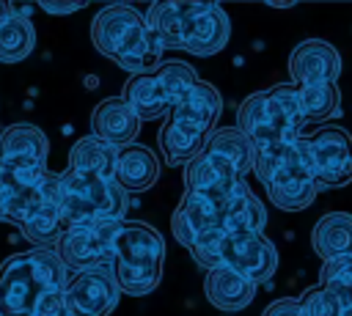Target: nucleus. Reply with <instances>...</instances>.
I'll return each mask as SVG.
<instances>
[{
  "instance_id": "f257e3e1",
  "label": "nucleus",
  "mask_w": 352,
  "mask_h": 316,
  "mask_svg": "<svg viewBox=\"0 0 352 316\" xmlns=\"http://www.w3.org/2000/svg\"><path fill=\"white\" fill-rule=\"evenodd\" d=\"M143 19L162 49H187L198 58L217 55L231 38L228 14L217 3L162 0L154 3Z\"/></svg>"
},
{
  "instance_id": "f03ea898",
  "label": "nucleus",
  "mask_w": 352,
  "mask_h": 316,
  "mask_svg": "<svg viewBox=\"0 0 352 316\" xmlns=\"http://www.w3.org/2000/svg\"><path fill=\"white\" fill-rule=\"evenodd\" d=\"M91 41L104 58L116 60L129 74L154 71L162 58L160 38L146 27L143 14L126 3L104 5L91 19Z\"/></svg>"
},
{
  "instance_id": "7ed1b4c3",
  "label": "nucleus",
  "mask_w": 352,
  "mask_h": 316,
  "mask_svg": "<svg viewBox=\"0 0 352 316\" xmlns=\"http://www.w3.org/2000/svg\"><path fill=\"white\" fill-rule=\"evenodd\" d=\"M236 129L253 146V154L297 140L305 126L297 102V88L292 82H278L267 91L250 93L236 107Z\"/></svg>"
},
{
  "instance_id": "20e7f679",
  "label": "nucleus",
  "mask_w": 352,
  "mask_h": 316,
  "mask_svg": "<svg viewBox=\"0 0 352 316\" xmlns=\"http://www.w3.org/2000/svg\"><path fill=\"white\" fill-rule=\"evenodd\" d=\"M66 286V267L55 247L14 253L0 264V316H33L44 291Z\"/></svg>"
},
{
  "instance_id": "39448f33",
  "label": "nucleus",
  "mask_w": 352,
  "mask_h": 316,
  "mask_svg": "<svg viewBox=\"0 0 352 316\" xmlns=\"http://www.w3.org/2000/svg\"><path fill=\"white\" fill-rule=\"evenodd\" d=\"M253 170L267 190V198L283 212H302L314 203L319 184L314 179L305 135L270 151L253 154Z\"/></svg>"
},
{
  "instance_id": "423d86ee",
  "label": "nucleus",
  "mask_w": 352,
  "mask_h": 316,
  "mask_svg": "<svg viewBox=\"0 0 352 316\" xmlns=\"http://www.w3.org/2000/svg\"><path fill=\"white\" fill-rule=\"evenodd\" d=\"M165 261L162 234L140 220H121L113 236V278L121 294L143 297L160 286Z\"/></svg>"
},
{
  "instance_id": "0eeeda50",
  "label": "nucleus",
  "mask_w": 352,
  "mask_h": 316,
  "mask_svg": "<svg viewBox=\"0 0 352 316\" xmlns=\"http://www.w3.org/2000/svg\"><path fill=\"white\" fill-rule=\"evenodd\" d=\"M129 198L113 179L80 176L72 170L58 173V209L63 228L121 223L126 214Z\"/></svg>"
},
{
  "instance_id": "6e6552de",
  "label": "nucleus",
  "mask_w": 352,
  "mask_h": 316,
  "mask_svg": "<svg viewBox=\"0 0 352 316\" xmlns=\"http://www.w3.org/2000/svg\"><path fill=\"white\" fill-rule=\"evenodd\" d=\"M121 223H99V225H77L66 228L52 245L66 272H88V269H113V236Z\"/></svg>"
},
{
  "instance_id": "1a4fd4ad",
  "label": "nucleus",
  "mask_w": 352,
  "mask_h": 316,
  "mask_svg": "<svg viewBox=\"0 0 352 316\" xmlns=\"http://www.w3.org/2000/svg\"><path fill=\"white\" fill-rule=\"evenodd\" d=\"M314 179L319 187H346L352 181V135L341 126H319L305 135Z\"/></svg>"
},
{
  "instance_id": "9d476101",
  "label": "nucleus",
  "mask_w": 352,
  "mask_h": 316,
  "mask_svg": "<svg viewBox=\"0 0 352 316\" xmlns=\"http://www.w3.org/2000/svg\"><path fill=\"white\" fill-rule=\"evenodd\" d=\"M44 176L47 165L0 157V223H22V217L41 201Z\"/></svg>"
},
{
  "instance_id": "9b49d317",
  "label": "nucleus",
  "mask_w": 352,
  "mask_h": 316,
  "mask_svg": "<svg viewBox=\"0 0 352 316\" xmlns=\"http://www.w3.org/2000/svg\"><path fill=\"white\" fill-rule=\"evenodd\" d=\"M217 267H228L258 286L275 275L278 250L264 234H226L220 239Z\"/></svg>"
},
{
  "instance_id": "f8f14e48",
  "label": "nucleus",
  "mask_w": 352,
  "mask_h": 316,
  "mask_svg": "<svg viewBox=\"0 0 352 316\" xmlns=\"http://www.w3.org/2000/svg\"><path fill=\"white\" fill-rule=\"evenodd\" d=\"M118 283L110 269H88L66 278L63 300L69 316H110L118 305Z\"/></svg>"
},
{
  "instance_id": "ddd939ff",
  "label": "nucleus",
  "mask_w": 352,
  "mask_h": 316,
  "mask_svg": "<svg viewBox=\"0 0 352 316\" xmlns=\"http://www.w3.org/2000/svg\"><path fill=\"white\" fill-rule=\"evenodd\" d=\"M341 74V55L324 38H305L289 55L292 85H316L336 82Z\"/></svg>"
},
{
  "instance_id": "4468645a",
  "label": "nucleus",
  "mask_w": 352,
  "mask_h": 316,
  "mask_svg": "<svg viewBox=\"0 0 352 316\" xmlns=\"http://www.w3.org/2000/svg\"><path fill=\"white\" fill-rule=\"evenodd\" d=\"M236 181H242V179H236L231 170L212 162L206 154H195L184 165V195H192V198L209 203L217 214Z\"/></svg>"
},
{
  "instance_id": "2eb2a0df",
  "label": "nucleus",
  "mask_w": 352,
  "mask_h": 316,
  "mask_svg": "<svg viewBox=\"0 0 352 316\" xmlns=\"http://www.w3.org/2000/svg\"><path fill=\"white\" fill-rule=\"evenodd\" d=\"M138 132H140V118L126 107L121 96H107L91 110V135L113 148H124L135 143Z\"/></svg>"
},
{
  "instance_id": "dca6fc26",
  "label": "nucleus",
  "mask_w": 352,
  "mask_h": 316,
  "mask_svg": "<svg viewBox=\"0 0 352 316\" xmlns=\"http://www.w3.org/2000/svg\"><path fill=\"white\" fill-rule=\"evenodd\" d=\"M160 179V159L148 146L129 143L118 148L116 154V168H113V181L129 195V192H146L157 184Z\"/></svg>"
},
{
  "instance_id": "f3484780",
  "label": "nucleus",
  "mask_w": 352,
  "mask_h": 316,
  "mask_svg": "<svg viewBox=\"0 0 352 316\" xmlns=\"http://www.w3.org/2000/svg\"><path fill=\"white\" fill-rule=\"evenodd\" d=\"M220 223L226 234H264L267 209L245 179L234 184L226 203L220 206Z\"/></svg>"
},
{
  "instance_id": "a211bd4d",
  "label": "nucleus",
  "mask_w": 352,
  "mask_h": 316,
  "mask_svg": "<svg viewBox=\"0 0 352 316\" xmlns=\"http://www.w3.org/2000/svg\"><path fill=\"white\" fill-rule=\"evenodd\" d=\"M201 154H206L220 168L231 170L236 179H245L253 170V146L236 126H220L212 129Z\"/></svg>"
},
{
  "instance_id": "6ab92c4d",
  "label": "nucleus",
  "mask_w": 352,
  "mask_h": 316,
  "mask_svg": "<svg viewBox=\"0 0 352 316\" xmlns=\"http://www.w3.org/2000/svg\"><path fill=\"white\" fill-rule=\"evenodd\" d=\"M204 297L209 300L212 308H217L223 313H236L253 302L256 286L228 267H214V269H206Z\"/></svg>"
},
{
  "instance_id": "aec40b11",
  "label": "nucleus",
  "mask_w": 352,
  "mask_h": 316,
  "mask_svg": "<svg viewBox=\"0 0 352 316\" xmlns=\"http://www.w3.org/2000/svg\"><path fill=\"white\" fill-rule=\"evenodd\" d=\"M206 137L209 135L204 129H198L195 124H190L187 118H182L176 113H168L165 124L157 135V143H160V151L165 157V165L176 168V165H187L195 154H201Z\"/></svg>"
},
{
  "instance_id": "412c9836",
  "label": "nucleus",
  "mask_w": 352,
  "mask_h": 316,
  "mask_svg": "<svg viewBox=\"0 0 352 316\" xmlns=\"http://www.w3.org/2000/svg\"><path fill=\"white\" fill-rule=\"evenodd\" d=\"M170 231H173L176 242L190 250L198 239H204L214 231H223V223H220V214L209 203H204L192 195H184L182 203L176 206V212L170 214Z\"/></svg>"
},
{
  "instance_id": "4be33fe9",
  "label": "nucleus",
  "mask_w": 352,
  "mask_h": 316,
  "mask_svg": "<svg viewBox=\"0 0 352 316\" xmlns=\"http://www.w3.org/2000/svg\"><path fill=\"white\" fill-rule=\"evenodd\" d=\"M121 99L126 102V107L143 121H154L168 115L170 110V99L157 77V71H140V74H129V80L121 88Z\"/></svg>"
},
{
  "instance_id": "5701e85b",
  "label": "nucleus",
  "mask_w": 352,
  "mask_h": 316,
  "mask_svg": "<svg viewBox=\"0 0 352 316\" xmlns=\"http://www.w3.org/2000/svg\"><path fill=\"white\" fill-rule=\"evenodd\" d=\"M311 247L322 261L352 256V214L327 212L311 228Z\"/></svg>"
},
{
  "instance_id": "b1692460",
  "label": "nucleus",
  "mask_w": 352,
  "mask_h": 316,
  "mask_svg": "<svg viewBox=\"0 0 352 316\" xmlns=\"http://www.w3.org/2000/svg\"><path fill=\"white\" fill-rule=\"evenodd\" d=\"M168 113H176V115L187 118L190 124H195L198 129H204L209 135L214 129L220 113H223V99H220V91L212 82L198 80Z\"/></svg>"
},
{
  "instance_id": "393cba45",
  "label": "nucleus",
  "mask_w": 352,
  "mask_h": 316,
  "mask_svg": "<svg viewBox=\"0 0 352 316\" xmlns=\"http://www.w3.org/2000/svg\"><path fill=\"white\" fill-rule=\"evenodd\" d=\"M116 154L118 148L107 146L104 140L85 135L80 137L72 148H69V168L72 173L80 176H96V179H113V168H116Z\"/></svg>"
},
{
  "instance_id": "a878e982",
  "label": "nucleus",
  "mask_w": 352,
  "mask_h": 316,
  "mask_svg": "<svg viewBox=\"0 0 352 316\" xmlns=\"http://www.w3.org/2000/svg\"><path fill=\"white\" fill-rule=\"evenodd\" d=\"M47 154H50V140L33 124H11L0 132V157L6 159L47 165Z\"/></svg>"
},
{
  "instance_id": "bb28decb",
  "label": "nucleus",
  "mask_w": 352,
  "mask_h": 316,
  "mask_svg": "<svg viewBox=\"0 0 352 316\" xmlns=\"http://www.w3.org/2000/svg\"><path fill=\"white\" fill-rule=\"evenodd\" d=\"M36 47V27L33 22L19 14L14 5L0 16V63H19Z\"/></svg>"
},
{
  "instance_id": "cd10ccee",
  "label": "nucleus",
  "mask_w": 352,
  "mask_h": 316,
  "mask_svg": "<svg viewBox=\"0 0 352 316\" xmlns=\"http://www.w3.org/2000/svg\"><path fill=\"white\" fill-rule=\"evenodd\" d=\"M22 231V236L28 242H33L36 247H50L52 242H58V236L66 231L63 228V217H60V209L55 201L50 198H41L25 217L22 223L16 225Z\"/></svg>"
},
{
  "instance_id": "c85d7f7f",
  "label": "nucleus",
  "mask_w": 352,
  "mask_h": 316,
  "mask_svg": "<svg viewBox=\"0 0 352 316\" xmlns=\"http://www.w3.org/2000/svg\"><path fill=\"white\" fill-rule=\"evenodd\" d=\"M300 113L305 121H327L341 115V91L336 82H316V85H294Z\"/></svg>"
},
{
  "instance_id": "c756f323",
  "label": "nucleus",
  "mask_w": 352,
  "mask_h": 316,
  "mask_svg": "<svg viewBox=\"0 0 352 316\" xmlns=\"http://www.w3.org/2000/svg\"><path fill=\"white\" fill-rule=\"evenodd\" d=\"M319 286L338 300L344 316H352V256L324 261L319 269Z\"/></svg>"
},
{
  "instance_id": "7c9ffc66",
  "label": "nucleus",
  "mask_w": 352,
  "mask_h": 316,
  "mask_svg": "<svg viewBox=\"0 0 352 316\" xmlns=\"http://www.w3.org/2000/svg\"><path fill=\"white\" fill-rule=\"evenodd\" d=\"M154 71H157V77H160V82H162L168 99H170V107L198 82L195 69H192L190 63H184V60H165V63H160Z\"/></svg>"
},
{
  "instance_id": "2f4dec72",
  "label": "nucleus",
  "mask_w": 352,
  "mask_h": 316,
  "mask_svg": "<svg viewBox=\"0 0 352 316\" xmlns=\"http://www.w3.org/2000/svg\"><path fill=\"white\" fill-rule=\"evenodd\" d=\"M297 305H300V313H302V316H344L338 300H336L330 291H324L322 286L305 289V291L297 297Z\"/></svg>"
},
{
  "instance_id": "473e14b6",
  "label": "nucleus",
  "mask_w": 352,
  "mask_h": 316,
  "mask_svg": "<svg viewBox=\"0 0 352 316\" xmlns=\"http://www.w3.org/2000/svg\"><path fill=\"white\" fill-rule=\"evenodd\" d=\"M33 316H69L66 311V300H63V289L55 291H44L33 308Z\"/></svg>"
},
{
  "instance_id": "72a5a7b5",
  "label": "nucleus",
  "mask_w": 352,
  "mask_h": 316,
  "mask_svg": "<svg viewBox=\"0 0 352 316\" xmlns=\"http://www.w3.org/2000/svg\"><path fill=\"white\" fill-rule=\"evenodd\" d=\"M261 316H302V313H300V305L294 297H280V300L270 302Z\"/></svg>"
},
{
  "instance_id": "f704fd0d",
  "label": "nucleus",
  "mask_w": 352,
  "mask_h": 316,
  "mask_svg": "<svg viewBox=\"0 0 352 316\" xmlns=\"http://www.w3.org/2000/svg\"><path fill=\"white\" fill-rule=\"evenodd\" d=\"M41 11L47 14H55V16H63V14H74L80 8H85V3H38Z\"/></svg>"
},
{
  "instance_id": "c9c22d12",
  "label": "nucleus",
  "mask_w": 352,
  "mask_h": 316,
  "mask_svg": "<svg viewBox=\"0 0 352 316\" xmlns=\"http://www.w3.org/2000/svg\"><path fill=\"white\" fill-rule=\"evenodd\" d=\"M6 11H8V5H6V3H0V16H3Z\"/></svg>"
}]
</instances>
